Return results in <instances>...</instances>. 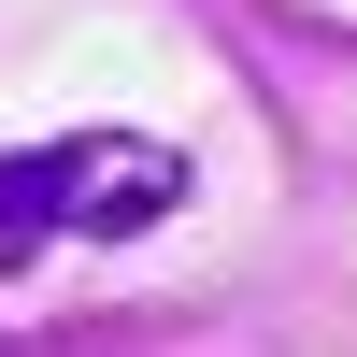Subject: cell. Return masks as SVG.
Wrapping results in <instances>:
<instances>
[{"mask_svg":"<svg viewBox=\"0 0 357 357\" xmlns=\"http://www.w3.org/2000/svg\"><path fill=\"white\" fill-rule=\"evenodd\" d=\"M57 158H72V229L86 243H143V229L186 200V158L143 143V129H72Z\"/></svg>","mask_w":357,"mask_h":357,"instance_id":"6da1fadb","label":"cell"},{"mask_svg":"<svg viewBox=\"0 0 357 357\" xmlns=\"http://www.w3.org/2000/svg\"><path fill=\"white\" fill-rule=\"evenodd\" d=\"M72 229V158L57 143H29V158H0V272H29V257Z\"/></svg>","mask_w":357,"mask_h":357,"instance_id":"7a4b0ae2","label":"cell"}]
</instances>
